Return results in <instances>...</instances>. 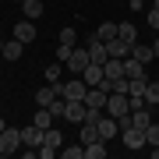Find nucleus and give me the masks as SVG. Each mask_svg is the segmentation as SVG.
<instances>
[{
    "label": "nucleus",
    "mask_w": 159,
    "mask_h": 159,
    "mask_svg": "<svg viewBox=\"0 0 159 159\" xmlns=\"http://www.w3.org/2000/svg\"><path fill=\"white\" fill-rule=\"evenodd\" d=\"M106 113L117 117V120H124V117L131 113V96H124V92H110V99H106Z\"/></svg>",
    "instance_id": "nucleus-1"
},
{
    "label": "nucleus",
    "mask_w": 159,
    "mask_h": 159,
    "mask_svg": "<svg viewBox=\"0 0 159 159\" xmlns=\"http://www.w3.org/2000/svg\"><path fill=\"white\" fill-rule=\"evenodd\" d=\"M21 145L25 142H21V131H18V127H4V131H0V156H14Z\"/></svg>",
    "instance_id": "nucleus-2"
},
{
    "label": "nucleus",
    "mask_w": 159,
    "mask_h": 159,
    "mask_svg": "<svg viewBox=\"0 0 159 159\" xmlns=\"http://www.w3.org/2000/svg\"><path fill=\"white\" fill-rule=\"evenodd\" d=\"M85 92H89V85H85L81 74H74L71 81H60V96L64 99H85Z\"/></svg>",
    "instance_id": "nucleus-3"
},
{
    "label": "nucleus",
    "mask_w": 159,
    "mask_h": 159,
    "mask_svg": "<svg viewBox=\"0 0 159 159\" xmlns=\"http://www.w3.org/2000/svg\"><path fill=\"white\" fill-rule=\"evenodd\" d=\"M92 64V57H89V46H74L71 50V57H67V67H71V74H81Z\"/></svg>",
    "instance_id": "nucleus-4"
},
{
    "label": "nucleus",
    "mask_w": 159,
    "mask_h": 159,
    "mask_svg": "<svg viewBox=\"0 0 159 159\" xmlns=\"http://www.w3.org/2000/svg\"><path fill=\"white\" fill-rule=\"evenodd\" d=\"M120 138H124L127 148H145V145H148V142H145V131L134 127V124H131V127H120Z\"/></svg>",
    "instance_id": "nucleus-5"
},
{
    "label": "nucleus",
    "mask_w": 159,
    "mask_h": 159,
    "mask_svg": "<svg viewBox=\"0 0 159 159\" xmlns=\"http://www.w3.org/2000/svg\"><path fill=\"white\" fill-rule=\"evenodd\" d=\"M89 113V106H85V99H67V110H64V120H71V124H81Z\"/></svg>",
    "instance_id": "nucleus-6"
},
{
    "label": "nucleus",
    "mask_w": 159,
    "mask_h": 159,
    "mask_svg": "<svg viewBox=\"0 0 159 159\" xmlns=\"http://www.w3.org/2000/svg\"><path fill=\"white\" fill-rule=\"evenodd\" d=\"M85 46H89V57L96 60V64H106V60H110V50H106V43H102L99 35H89Z\"/></svg>",
    "instance_id": "nucleus-7"
},
{
    "label": "nucleus",
    "mask_w": 159,
    "mask_h": 159,
    "mask_svg": "<svg viewBox=\"0 0 159 159\" xmlns=\"http://www.w3.org/2000/svg\"><path fill=\"white\" fill-rule=\"evenodd\" d=\"M35 35H39V32H35V21H29V18L14 25V39H18V43H25V46H29Z\"/></svg>",
    "instance_id": "nucleus-8"
},
{
    "label": "nucleus",
    "mask_w": 159,
    "mask_h": 159,
    "mask_svg": "<svg viewBox=\"0 0 159 159\" xmlns=\"http://www.w3.org/2000/svg\"><path fill=\"white\" fill-rule=\"evenodd\" d=\"M21 142L29 145V148H39V145H43V127H39V124L21 127Z\"/></svg>",
    "instance_id": "nucleus-9"
},
{
    "label": "nucleus",
    "mask_w": 159,
    "mask_h": 159,
    "mask_svg": "<svg viewBox=\"0 0 159 159\" xmlns=\"http://www.w3.org/2000/svg\"><path fill=\"white\" fill-rule=\"evenodd\" d=\"M102 74H106L110 81H117V78H127V74H124V60H120V57H110L106 64H102Z\"/></svg>",
    "instance_id": "nucleus-10"
},
{
    "label": "nucleus",
    "mask_w": 159,
    "mask_h": 159,
    "mask_svg": "<svg viewBox=\"0 0 159 159\" xmlns=\"http://www.w3.org/2000/svg\"><path fill=\"white\" fill-rule=\"evenodd\" d=\"M57 96H60V81H50L46 89H39V92H35V102H39V106H50Z\"/></svg>",
    "instance_id": "nucleus-11"
},
{
    "label": "nucleus",
    "mask_w": 159,
    "mask_h": 159,
    "mask_svg": "<svg viewBox=\"0 0 159 159\" xmlns=\"http://www.w3.org/2000/svg\"><path fill=\"white\" fill-rule=\"evenodd\" d=\"M81 78H85V85H89V89H92V85H99V81L106 78V74H102V64H96V60H92L89 67L81 71Z\"/></svg>",
    "instance_id": "nucleus-12"
},
{
    "label": "nucleus",
    "mask_w": 159,
    "mask_h": 159,
    "mask_svg": "<svg viewBox=\"0 0 159 159\" xmlns=\"http://www.w3.org/2000/svg\"><path fill=\"white\" fill-rule=\"evenodd\" d=\"M78 127H81V145H92V142L102 138V134H99V124H92V120H81Z\"/></svg>",
    "instance_id": "nucleus-13"
},
{
    "label": "nucleus",
    "mask_w": 159,
    "mask_h": 159,
    "mask_svg": "<svg viewBox=\"0 0 159 159\" xmlns=\"http://www.w3.org/2000/svg\"><path fill=\"white\" fill-rule=\"evenodd\" d=\"M99 134L106 138V142H110V138H117V134H120V124H117V117H110V113L102 117V120H99Z\"/></svg>",
    "instance_id": "nucleus-14"
},
{
    "label": "nucleus",
    "mask_w": 159,
    "mask_h": 159,
    "mask_svg": "<svg viewBox=\"0 0 159 159\" xmlns=\"http://www.w3.org/2000/svg\"><path fill=\"white\" fill-rule=\"evenodd\" d=\"M18 7L25 11V18H29V21H35V18H43V11H46V7H43V0H21Z\"/></svg>",
    "instance_id": "nucleus-15"
},
{
    "label": "nucleus",
    "mask_w": 159,
    "mask_h": 159,
    "mask_svg": "<svg viewBox=\"0 0 159 159\" xmlns=\"http://www.w3.org/2000/svg\"><path fill=\"white\" fill-rule=\"evenodd\" d=\"M131 124H134V127H148V124H152V113H148V106H138V110H131Z\"/></svg>",
    "instance_id": "nucleus-16"
},
{
    "label": "nucleus",
    "mask_w": 159,
    "mask_h": 159,
    "mask_svg": "<svg viewBox=\"0 0 159 159\" xmlns=\"http://www.w3.org/2000/svg\"><path fill=\"white\" fill-rule=\"evenodd\" d=\"M106 50H110V57H120V60H124L127 53H131V43H124V39L117 35V39H110V43H106Z\"/></svg>",
    "instance_id": "nucleus-17"
},
{
    "label": "nucleus",
    "mask_w": 159,
    "mask_h": 159,
    "mask_svg": "<svg viewBox=\"0 0 159 159\" xmlns=\"http://www.w3.org/2000/svg\"><path fill=\"white\" fill-rule=\"evenodd\" d=\"M124 74H127V78H142V74H145V64L134 60V57L127 53V57H124Z\"/></svg>",
    "instance_id": "nucleus-18"
},
{
    "label": "nucleus",
    "mask_w": 159,
    "mask_h": 159,
    "mask_svg": "<svg viewBox=\"0 0 159 159\" xmlns=\"http://www.w3.org/2000/svg\"><path fill=\"white\" fill-rule=\"evenodd\" d=\"M43 145H46V148H60V145H64V134H60L57 127H46V131H43Z\"/></svg>",
    "instance_id": "nucleus-19"
},
{
    "label": "nucleus",
    "mask_w": 159,
    "mask_h": 159,
    "mask_svg": "<svg viewBox=\"0 0 159 159\" xmlns=\"http://www.w3.org/2000/svg\"><path fill=\"white\" fill-rule=\"evenodd\" d=\"M117 35H120V39H124V43H131V46L138 43V29H134V25H131V21H120V25H117Z\"/></svg>",
    "instance_id": "nucleus-20"
},
{
    "label": "nucleus",
    "mask_w": 159,
    "mask_h": 159,
    "mask_svg": "<svg viewBox=\"0 0 159 159\" xmlns=\"http://www.w3.org/2000/svg\"><path fill=\"white\" fill-rule=\"evenodd\" d=\"M85 159H106V138H99V142L85 145Z\"/></svg>",
    "instance_id": "nucleus-21"
},
{
    "label": "nucleus",
    "mask_w": 159,
    "mask_h": 159,
    "mask_svg": "<svg viewBox=\"0 0 159 159\" xmlns=\"http://www.w3.org/2000/svg\"><path fill=\"white\" fill-rule=\"evenodd\" d=\"M131 57H134V60H142V64H148V60H156V53H152V46L134 43V46H131Z\"/></svg>",
    "instance_id": "nucleus-22"
},
{
    "label": "nucleus",
    "mask_w": 159,
    "mask_h": 159,
    "mask_svg": "<svg viewBox=\"0 0 159 159\" xmlns=\"http://www.w3.org/2000/svg\"><path fill=\"white\" fill-rule=\"evenodd\" d=\"M96 35H99V39H102V43H110V39H117V21H102Z\"/></svg>",
    "instance_id": "nucleus-23"
},
{
    "label": "nucleus",
    "mask_w": 159,
    "mask_h": 159,
    "mask_svg": "<svg viewBox=\"0 0 159 159\" xmlns=\"http://www.w3.org/2000/svg\"><path fill=\"white\" fill-rule=\"evenodd\" d=\"M145 106H148V110L159 106V81H148V89H145Z\"/></svg>",
    "instance_id": "nucleus-24"
},
{
    "label": "nucleus",
    "mask_w": 159,
    "mask_h": 159,
    "mask_svg": "<svg viewBox=\"0 0 159 159\" xmlns=\"http://www.w3.org/2000/svg\"><path fill=\"white\" fill-rule=\"evenodd\" d=\"M32 124H39L43 131H46V127H50V124H53V113H50V106H39V113H35V117H32Z\"/></svg>",
    "instance_id": "nucleus-25"
},
{
    "label": "nucleus",
    "mask_w": 159,
    "mask_h": 159,
    "mask_svg": "<svg viewBox=\"0 0 159 159\" xmlns=\"http://www.w3.org/2000/svg\"><path fill=\"white\" fill-rule=\"evenodd\" d=\"M21 50H25V43H18V39H14V43H4V57H7V60H18Z\"/></svg>",
    "instance_id": "nucleus-26"
},
{
    "label": "nucleus",
    "mask_w": 159,
    "mask_h": 159,
    "mask_svg": "<svg viewBox=\"0 0 159 159\" xmlns=\"http://www.w3.org/2000/svg\"><path fill=\"white\" fill-rule=\"evenodd\" d=\"M64 159H85V145H71V148H60Z\"/></svg>",
    "instance_id": "nucleus-27"
},
{
    "label": "nucleus",
    "mask_w": 159,
    "mask_h": 159,
    "mask_svg": "<svg viewBox=\"0 0 159 159\" xmlns=\"http://www.w3.org/2000/svg\"><path fill=\"white\" fill-rule=\"evenodd\" d=\"M145 142H148V145H152V148L159 145V124H156V120H152V124H148V127H145Z\"/></svg>",
    "instance_id": "nucleus-28"
},
{
    "label": "nucleus",
    "mask_w": 159,
    "mask_h": 159,
    "mask_svg": "<svg viewBox=\"0 0 159 159\" xmlns=\"http://www.w3.org/2000/svg\"><path fill=\"white\" fill-rule=\"evenodd\" d=\"M64 110H67V99H64V96H57V99L50 102V113L53 117H64Z\"/></svg>",
    "instance_id": "nucleus-29"
},
{
    "label": "nucleus",
    "mask_w": 159,
    "mask_h": 159,
    "mask_svg": "<svg viewBox=\"0 0 159 159\" xmlns=\"http://www.w3.org/2000/svg\"><path fill=\"white\" fill-rule=\"evenodd\" d=\"M60 43L64 46H74V43H78V32H74V29H64L60 32Z\"/></svg>",
    "instance_id": "nucleus-30"
},
{
    "label": "nucleus",
    "mask_w": 159,
    "mask_h": 159,
    "mask_svg": "<svg viewBox=\"0 0 159 159\" xmlns=\"http://www.w3.org/2000/svg\"><path fill=\"white\" fill-rule=\"evenodd\" d=\"M46 81H60V64H46Z\"/></svg>",
    "instance_id": "nucleus-31"
},
{
    "label": "nucleus",
    "mask_w": 159,
    "mask_h": 159,
    "mask_svg": "<svg viewBox=\"0 0 159 159\" xmlns=\"http://www.w3.org/2000/svg\"><path fill=\"white\" fill-rule=\"evenodd\" d=\"M71 50H74V46H64V43H60V46H57V60H60V64H67V57H71Z\"/></svg>",
    "instance_id": "nucleus-32"
},
{
    "label": "nucleus",
    "mask_w": 159,
    "mask_h": 159,
    "mask_svg": "<svg viewBox=\"0 0 159 159\" xmlns=\"http://www.w3.org/2000/svg\"><path fill=\"white\" fill-rule=\"evenodd\" d=\"M35 152H39V159H53V156H57V148H46V145H39Z\"/></svg>",
    "instance_id": "nucleus-33"
},
{
    "label": "nucleus",
    "mask_w": 159,
    "mask_h": 159,
    "mask_svg": "<svg viewBox=\"0 0 159 159\" xmlns=\"http://www.w3.org/2000/svg\"><path fill=\"white\" fill-rule=\"evenodd\" d=\"M131 11H145V0H131Z\"/></svg>",
    "instance_id": "nucleus-34"
},
{
    "label": "nucleus",
    "mask_w": 159,
    "mask_h": 159,
    "mask_svg": "<svg viewBox=\"0 0 159 159\" xmlns=\"http://www.w3.org/2000/svg\"><path fill=\"white\" fill-rule=\"evenodd\" d=\"M152 53H156V57H159V35H156V43H152Z\"/></svg>",
    "instance_id": "nucleus-35"
},
{
    "label": "nucleus",
    "mask_w": 159,
    "mask_h": 159,
    "mask_svg": "<svg viewBox=\"0 0 159 159\" xmlns=\"http://www.w3.org/2000/svg\"><path fill=\"white\" fill-rule=\"evenodd\" d=\"M4 127H7V124H4V120H0V131H4Z\"/></svg>",
    "instance_id": "nucleus-36"
},
{
    "label": "nucleus",
    "mask_w": 159,
    "mask_h": 159,
    "mask_svg": "<svg viewBox=\"0 0 159 159\" xmlns=\"http://www.w3.org/2000/svg\"><path fill=\"white\" fill-rule=\"evenodd\" d=\"M0 53H4V43H0Z\"/></svg>",
    "instance_id": "nucleus-37"
},
{
    "label": "nucleus",
    "mask_w": 159,
    "mask_h": 159,
    "mask_svg": "<svg viewBox=\"0 0 159 159\" xmlns=\"http://www.w3.org/2000/svg\"><path fill=\"white\" fill-rule=\"evenodd\" d=\"M18 4H21V0H18Z\"/></svg>",
    "instance_id": "nucleus-38"
}]
</instances>
